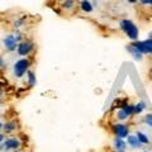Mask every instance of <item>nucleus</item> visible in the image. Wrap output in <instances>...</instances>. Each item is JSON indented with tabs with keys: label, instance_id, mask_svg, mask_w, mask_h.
Wrapping results in <instances>:
<instances>
[{
	"label": "nucleus",
	"instance_id": "1",
	"mask_svg": "<svg viewBox=\"0 0 152 152\" xmlns=\"http://www.w3.org/2000/svg\"><path fill=\"white\" fill-rule=\"evenodd\" d=\"M121 28L123 29V32L131 38V39L136 41L137 38H138V29H137V27L133 24L131 20H127V19L122 20L121 22Z\"/></svg>",
	"mask_w": 152,
	"mask_h": 152
},
{
	"label": "nucleus",
	"instance_id": "2",
	"mask_svg": "<svg viewBox=\"0 0 152 152\" xmlns=\"http://www.w3.org/2000/svg\"><path fill=\"white\" fill-rule=\"evenodd\" d=\"M29 67V61L28 60H19L14 65V74H15L17 77H22L23 74L26 72Z\"/></svg>",
	"mask_w": 152,
	"mask_h": 152
},
{
	"label": "nucleus",
	"instance_id": "3",
	"mask_svg": "<svg viewBox=\"0 0 152 152\" xmlns=\"http://www.w3.org/2000/svg\"><path fill=\"white\" fill-rule=\"evenodd\" d=\"M3 43H4V46H5L7 50L14 51L15 50V47H17V38L14 36H12V34H9V36H7L5 38H4Z\"/></svg>",
	"mask_w": 152,
	"mask_h": 152
},
{
	"label": "nucleus",
	"instance_id": "4",
	"mask_svg": "<svg viewBox=\"0 0 152 152\" xmlns=\"http://www.w3.org/2000/svg\"><path fill=\"white\" fill-rule=\"evenodd\" d=\"M32 48H33V45L31 42H22V43L18 46V53L20 56H26L32 51Z\"/></svg>",
	"mask_w": 152,
	"mask_h": 152
},
{
	"label": "nucleus",
	"instance_id": "5",
	"mask_svg": "<svg viewBox=\"0 0 152 152\" xmlns=\"http://www.w3.org/2000/svg\"><path fill=\"white\" fill-rule=\"evenodd\" d=\"M114 132L117 133V136L119 137V138H124V137L128 136V128H127V126H123V124L114 126Z\"/></svg>",
	"mask_w": 152,
	"mask_h": 152
},
{
	"label": "nucleus",
	"instance_id": "6",
	"mask_svg": "<svg viewBox=\"0 0 152 152\" xmlns=\"http://www.w3.org/2000/svg\"><path fill=\"white\" fill-rule=\"evenodd\" d=\"M19 141L15 138H10V140H7L4 142V148L5 150H17L19 147Z\"/></svg>",
	"mask_w": 152,
	"mask_h": 152
},
{
	"label": "nucleus",
	"instance_id": "7",
	"mask_svg": "<svg viewBox=\"0 0 152 152\" xmlns=\"http://www.w3.org/2000/svg\"><path fill=\"white\" fill-rule=\"evenodd\" d=\"M127 142H128V145H129L132 148H140L141 147V141L138 140V137L137 136H128V138H127Z\"/></svg>",
	"mask_w": 152,
	"mask_h": 152
},
{
	"label": "nucleus",
	"instance_id": "8",
	"mask_svg": "<svg viewBox=\"0 0 152 152\" xmlns=\"http://www.w3.org/2000/svg\"><path fill=\"white\" fill-rule=\"evenodd\" d=\"M128 50H129V52L133 55V57H134L136 60H141V58H142V52H141L138 48H137L134 45H129Z\"/></svg>",
	"mask_w": 152,
	"mask_h": 152
},
{
	"label": "nucleus",
	"instance_id": "9",
	"mask_svg": "<svg viewBox=\"0 0 152 152\" xmlns=\"http://www.w3.org/2000/svg\"><path fill=\"white\" fill-rule=\"evenodd\" d=\"M126 142L123 141V138H119V137H118V138H115V141H114V147H115V150H118V151H123L126 148Z\"/></svg>",
	"mask_w": 152,
	"mask_h": 152
},
{
	"label": "nucleus",
	"instance_id": "10",
	"mask_svg": "<svg viewBox=\"0 0 152 152\" xmlns=\"http://www.w3.org/2000/svg\"><path fill=\"white\" fill-rule=\"evenodd\" d=\"M81 9L84 12H88V13H90L93 10V7H91V4H90L88 0H84V1H81Z\"/></svg>",
	"mask_w": 152,
	"mask_h": 152
},
{
	"label": "nucleus",
	"instance_id": "11",
	"mask_svg": "<svg viewBox=\"0 0 152 152\" xmlns=\"http://www.w3.org/2000/svg\"><path fill=\"white\" fill-rule=\"evenodd\" d=\"M137 137H138V140L141 141V143L142 145H147V143H148V142H150V140L148 138H147V136L146 134H143V133H142V132H138V133H137Z\"/></svg>",
	"mask_w": 152,
	"mask_h": 152
},
{
	"label": "nucleus",
	"instance_id": "12",
	"mask_svg": "<svg viewBox=\"0 0 152 152\" xmlns=\"http://www.w3.org/2000/svg\"><path fill=\"white\" fill-rule=\"evenodd\" d=\"M143 43L146 46V53H152V38H150V39H146Z\"/></svg>",
	"mask_w": 152,
	"mask_h": 152
},
{
	"label": "nucleus",
	"instance_id": "13",
	"mask_svg": "<svg viewBox=\"0 0 152 152\" xmlns=\"http://www.w3.org/2000/svg\"><path fill=\"white\" fill-rule=\"evenodd\" d=\"M4 128H5L7 132H13V131H15L17 126H15V123H5Z\"/></svg>",
	"mask_w": 152,
	"mask_h": 152
},
{
	"label": "nucleus",
	"instance_id": "14",
	"mask_svg": "<svg viewBox=\"0 0 152 152\" xmlns=\"http://www.w3.org/2000/svg\"><path fill=\"white\" fill-rule=\"evenodd\" d=\"M146 107H145V103H138V104H137V105H134V113L136 114H138V113H141L142 110H143V109H145Z\"/></svg>",
	"mask_w": 152,
	"mask_h": 152
},
{
	"label": "nucleus",
	"instance_id": "15",
	"mask_svg": "<svg viewBox=\"0 0 152 152\" xmlns=\"http://www.w3.org/2000/svg\"><path fill=\"white\" fill-rule=\"evenodd\" d=\"M123 110L127 113V115H131V114L134 113V107H132V105H126L124 108H123Z\"/></svg>",
	"mask_w": 152,
	"mask_h": 152
},
{
	"label": "nucleus",
	"instance_id": "16",
	"mask_svg": "<svg viewBox=\"0 0 152 152\" xmlns=\"http://www.w3.org/2000/svg\"><path fill=\"white\" fill-rule=\"evenodd\" d=\"M28 77H29V85L33 86V85L36 84V76L33 72H28Z\"/></svg>",
	"mask_w": 152,
	"mask_h": 152
},
{
	"label": "nucleus",
	"instance_id": "17",
	"mask_svg": "<svg viewBox=\"0 0 152 152\" xmlns=\"http://www.w3.org/2000/svg\"><path fill=\"white\" fill-rule=\"evenodd\" d=\"M128 115H127V113L124 112V110H123V109H122V110H119V113H118V118H119V119L121 121H123V119H126V118H127Z\"/></svg>",
	"mask_w": 152,
	"mask_h": 152
},
{
	"label": "nucleus",
	"instance_id": "18",
	"mask_svg": "<svg viewBox=\"0 0 152 152\" xmlns=\"http://www.w3.org/2000/svg\"><path fill=\"white\" fill-rule=\"evenodd\" d=\"M74 5V0H66V1H64V8H71Z\"/></svg>",
	"mask_w": 152,
	"mask_h": 152
},
{
	"label": "nucleus",
	"instance_id": "19",
	"mask_svg": "<svg viewBox=\"0 0 152 152\" xmlns=\"http://www.w3.org/2000/svg\"><path fill=\"white\" fill-rule=\"evenodd\" d=\"M146 123L147 124H150V126H152V114H148V115L146 117Z\"/></svg>",
	"mask_w": 152,
	"mask_h": 152
},
{
	"label": "nucleus",
	"instance_id": "20",
	"mask_svg": "<svg viewBox=\"0 0 152 152\" xmlns=\"http://www.w3.org/2000/svg\"><path fill=\"white\" fill-rule=\"evenodd\" d=\"M142 4H151L152 5V0H141Z\"/></svg>",
	"mask_w": 152,
	"mask_h": 152
},
{
	"label": "nucleus",
	"instance_id": "21",
	"mask_svg": "<svg viewBox=\"0 0 152 152\" xmlns=\"http://www.w3.org/2000/svg\"><path fill=\"white\" fill-rule=\"evenodd\" d=\"M3 140H4V136H3V134H0V142H1Z\"/></svg>",
	"mask_w": 152,
	"mask_h": 152
},
{
	"label": "nucleus",
	"instance_id": "22",
	"mask_svg": "<svg viewBox=\"0 0 152 152\" xmlns=\"http://www.w3.org/2000/svg\"><path fill=\"white\" fill-rule=\"evenodd\" d=\"M128 1H129V3H136L137 0H128Z\"/></svg>",
	"mask_w": 152,
	"mask_h": 152
},
{
	"label": "nucleus",
	"instance_id": "23",
	"mask_svg": "<svg viewBox=\"0 0 152 152\" xmlns=\"http://www.w3.org/2000/svg\"><path fill=\"white\" fill-rule=\"evenodd\" d=\"M0 66H3V61H1V58H0Z\"/></svg>",
	"mask_w": 152,
	"mask_h": 152
},
{
	"label": "nucleus",
	"instance_id": "24",
	"mask_svg": "<svg viewBox=\"0 0 152 152\" xmlns=\"http://www.w3.org/2000/svg\"><path fill=\"white\" fill-rule=\"evenodd\" d=\"M3 127V124H1V123H0V128H1Z\"/></svg>",
	"mask_w": 152,
	"mask_h": 152
},
{
	"label": "nucleus",
	"instance_id": "25",
	"mask_svg": "<svg viewBox=\"0 0 152 152\" xmlns=\"http://www.w3.org/2000/svg\"><path fill=\"white\" fill-rule=\"evenodd\" d=\"M0 94H1V93H0Z\"/></svg>",
	"mask_w": 152,
	"mask_h": 152
}]
</instances>
